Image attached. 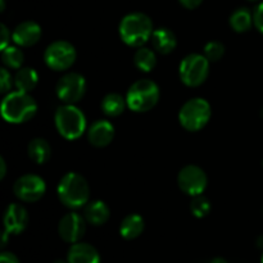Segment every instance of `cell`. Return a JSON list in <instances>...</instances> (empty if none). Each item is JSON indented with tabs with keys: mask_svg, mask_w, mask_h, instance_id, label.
<instances>
[{
	"mask_svg": "<svg viewBox=\"0 0 263 263\" xmlns=\"http://www.w3.org/2000/svg\"><path fill=\"white\" fill-rule=\"evenodd\" d=\"M229 22H230V27L233 28L235 32H247V31L251 30L252 26L254 25L253 13L246 7L238 8V9L234 10L233 14L230 15Z\"/></svg>",
	"mask_w": 263,
	"mask_h": 263,
	"instance_id": "603a6c76",
	"label": "cell"
},
{
	"mask_svg": "<svg viewBox=\"0 0 263 263\" xmlns=\"http://www.w3.org/2000/svg\"><path fill=\"white\" fill-rule=\"evenodd\" d=\"M210 263H229V262L226 261L225 258H222V257H216V258H213Z\"/></svg>",
	"mask_w": 263,
	"mask_h": 263,
	"instance_id": "836d02e7",
	"label": "cell"
},
{
	"mask_svg": "<svg viewBox=\"0 0 263 263\" xmlns=\"http://www.w3.org/2000/svg\"><path fill=\"white\" fill-rule=\"evenodd\" d=\"M120 37L131 48H140L148 43L154 32V26L149 15L135 12L125 15L118 27Z\"/></svg>",
	"mask_w": 263,
	"mask_h": 263,
	"instance_id": "6da1fadb",
	"label": "cell"
},
{
	"mask_svg": "<svg viewBox=\"0 0 263 263\" xmlns=\"http://www.w3.org/2000/svg\"><path fill=\"white\" fill-rule=\"evenodd\" d=\"M211 210H212V204L208 198H205L203 194L193 197L192 203H190V211L194 217L204 218L205 216L210 215Z\"/></svg>",
	"mask_w": 263,
	"mask_h": 263,
	"instance_id": "484cf974",
	"label": "cell"
},
{
	"mask_svg": "<svg viewBox=\"0 0 263 263\" xmlns=\"http://www.w3.org/2000/svg\"><path fill=\"white\" fill-rule=\"evenodd\" d=\"M161 90L159 86L149 79H141L134 82L126 92V102L128 109L136 113H144L153 109L159 102Z\"/></svg>",
	"mask_w": 263,
	"mask_h": 263,
	"instance_id": "5b68a950",
	"label": "cell"
},
{
	"mask_svg": "<svg viewBox=\"0 0 263 263\" xmlns=\"http://www.w3.org/2000/svg\"><path fill=\"white\" fill-rule=\"evenodd\" d=\"M10 40H12V33L8 30V27L5 25H2V44H0V49L4 50L7 46L10 45Z\"/></svg>",
	"mask_w": 263,
	"mask_h": 263,
	"instance_id": "f546056e",
	"label": "cell"
},
{
	"mask_svg": "<svg viewBox=\"0 0 263 263\" xmlns=\"http://www.w3.org/2000/svg\"><path fill=\"white\" fill-rule=\"evenodd\" d=\"M249 2H258V0H249Z\"/></svg>",
	"mask_w": 263,
	"mask_h": 263,
	"instance_id": "74e56055",
	"label": "cell"
},
{
	"mask_svg": "<svg viewBox=\"0 0 263 263\" xmlns=\"http://www.w3.org/2000/svg\"><path fill=\"white\" fill-rule=\"evenodd\" d=\"M77 58V51L69 41L57 40L44 51V62L50 69L63 72L71 68Z\"/></svg>",
	"mask_w": 263,
	"mask_h": 263,
	"instance_id": "ba28073f",
	"label": "cell"
},
{
	"mask_svg": "<svg viewBox=\"0 0 263 263\" xmlns=\"http://www.w3.org/2000/svg\"><path fill=\"white\" fill-rule=\"evenodd\" d=\"M57 194L67 208L79 210L90 202L89 182L77 172H67L59 181Z\"/></svg>",
	"mask_w": 263,
	"mask_h": 263,
	"instance_id": "7a4b0ae2",
	"label": "cell"
},
{
	"mask_svg": "<svg viewBox=\"0 0 263 263\" xmlns=\"http://www.w3.org/2000/svg\"><path fill=\"white\" fill-rule=\"evenodd\" d=\"M84 217L90 225L102 226L109 220L110 210L103 200H90L84 207Z\"/></svg>",
	"mask_w": 263,
	"mask_h": 263,
	"instance_id": "e0dca14e",
	"label": "cell"
},
{
	"mask_svg": "<svg viewBox=\"0 0 263 263\" xmlns=\"http://www.w3.org/2000/svg\"><path fill=\"white\" fill-rule=\"evenodd\" d=\"M134 64L141 72H151L157 66L156 50L140 46L134 54Z\"/></svg>",
	"mask_w": 263,
	"mask_h": 263,
	"instance_id": "cb8c5ba5",
	"label": "cell"
},
{
	"mask_svg": "<svg viewBox=\"0 0 263 263\" xmlns=\"http://www.w3.org/2000/svg\"><path fill=\"white\" fill-rule=\"evenodd\" d=\"M177 185L182 193L190 197H198L204 193L208 185V177L204 170L195 164H187L177 175Z\"/></svg>",
	"mask_w": 263,
	"mask_h": 263,
	"instance_id": "30bf717a",
	"label": "cell"
},
{
	"mask_svg": "<svg viewBox=\"0 0 263 263\" xmlns=\"http://www.w3.org/2000/svg\"><path fill=\"white\" fill-rule=\"evenodd\" d=\"M54 123L59 135L67 140H76L86 131L87 122L85 113L74 104H66L57 108Z\"/></svg>",
	"mask_w": 263,
	"mask_h": 263,
	"instance_id": "277c9868",
	"label": "cell"
},
{
	"mask_svg": "<svg viewBox=\"0 0 263 263\" xmlns=\"http://www.w3.org/2000/svg\"><path fill=\"white\" fill-rule=\"evenodd\" d=\"M86 225L87 221L85 220L84 215L72 211L61 218L58 225V234L62 240L66 243H79L86 233Z\"/></svg>",
	"mask_w": 263,
	"mask_h": 263,
	"instance_id": "7c38bea8",
	"label": "cell"
},
{
	"mask_svg": "<svg viewBox=\"0 0 263 263\" xmlns=\"http://www.w3.org/2000/svg\"><path fill=\"white\" fill-rule=\"evenodd\" d=\"M0 263H21L18 257L12 252H3L0 254Z\"/></svg>",
	"mask_w": 263,
	"mask_h": 263,
	"instance_id": "4dcf8cb0",
	"label": "cell"
},
{
	"mask_svg": "<svg viewBox=\"0 0 263 263\" xmlns=\"http://www.w3.org/2000/svg\"><path fill=\"white\" fill-rule=\"evenodd\" d=\"M28 157L32 159L35 163L44 164L50 159L51 157V146L48 140L43 138H35L28 143L27 145Z\"/></svg>",
	"mask_w": 263,
	"mask_h": 263,
	"instance_id": "44dd1931",
	"label": "cell"
},
{
	"mask_svg": "<svg viewBox=\"0 0 263 263\" xmlns=\"http://www.w3.org/2000/svg\"><path fill=\"white\" fill-rule=\"evenodd\" d=\"M225 45L221 41L212 40L205 44L204 55L207 57V59L210 62H218L225 55Z\"/></svg>",
	"mask_w": 263,
	"mask_h": 263,
	"instance_id": "4316f807",
	"label": "cell"
},
{
	"mask_svg": "<svg viewBox=\"0 0 263 263\" xmlns=\"http://www.w3.org/2000/svg\"><path fill=\"white\" fill-rule=\"evenodd\" d=\"M28 220L27 210L18 203H12L4 213V231L9 235H18L26 230Z\"/></svg>",
	"mask_w": 263,
	"mask_h": 263,
	"instance_id": "4fadbf2b",
	"label": "cell"
},
{
	"mask_svg": "<svg viewBox=\"0 0 263 263\" xmlns=\"http://www.w3.org/2000/svg\"><path fill=\"white\" fill-rule=\"evenodd\" d=\"M2 61L8 69H20L25 62V54L18 45H9L2 50Z\"/></svg>",
	"mask_w": 263,
	"mask_h": 263,
	"instance_id": "d4e9b609",
	"label": "cell"
},
{
	"mask_svg": "<svg viewBox=\"0 0 263 263\" xmlns=\"http://www.w3.org/2000/svg\"><path fill=\"white\" fill-rule=\"evenodd\" d=\"M152 43H153L154 50L159 54L172 53L177 46L176 35L167 27H159L154 30L152 35Z\"/></svg>",
	"mask_w": 263,
	"mask_h": 263,
	"instance_id": "ac0fdd59",
	"label": "cell"
},
{
	"mask_svg": "<svg viewBox=\"0 0 263 263\" xmlns=\"http://www.w3.org/2000/svg\"><path fill=\"white\" fill-rule=\"evenodd\" d=\"M87 84L82 74L68 72L58 80L55 85L57 97L66 104H76L86 94Z\"/></svg>",
	"mask_w": 263,
	"mask_h": 263,
	"instance_id": "9c48e42d",
	"label": "cell"
},
{
	"mask_svg": "<svg viewBox=\"0 0 263 263\" xmlns=\"http://www.w3.org/2000/svg\"><path fill=\"white\" fill-rule=\"evenodd\" d=\"M180 4L186 9H195L203 3V0H179Z\"/></svg>",
	"mask_w": 263,
	"mask_h": 263,
	"instance_id": "1f68e13d",
	"label": "cell"
},
{
	"mask_svg": "<svg viewBox=\"0 0 263 263\" xmlns=\"http://www.w3.org/2000/svg\"><path fill=\"white\" fill-rule=\"evenodd\" d=\"M39 84L37 72L30 67H22L17 69L14 76V87L20 91L31 92Z\"/></svg>",
	"mask_w": 263,
	"mask_h": 263,
	"instance_id": "7402d4cb",
	"label": "cell"
},
{
	"mask_svg": "<svg viewBox=\"0 0 263 263\" xmlns=\"http://www.w3.org/2000/svg\"><path fill=\"white\" fill-rule=\"evenodd\" d=\"M261 263H263V253H262V257H261Z\"/></svg>",
	"mask_w": 263,
	"mask_h": 263,
	"instance_id": "8d00e7d4",
	"label": "cell"
},
{
	"mask_svg": "<svg viewBox=\"0 0 263 263\" xmlns=\"http://www.w3.org/2000/svg\"><path fill=\"white\" fill-rule=\"evenodd\" d=\"M212 117V108L208 100L193 98L182 104L179 110V122L190 133H197L204 128Z\"/></svg>",
	"mask_w": 263,
	"mask_h": 263,
	"instance_id": "8992f818",
	"label": "cell"
},
{
	"mask_svg": "<svg viewBox=\"0 0 263 263\" xmlns=\"http://www.w3.org/2000/svg\"><path fill=\"white\" fill-rule=\"evenodd\" d=\"M210 64L204 54L192 53L182 58L179 66V76L184 85L198 87L205 82L210 74Z\"/></svg>",
	"mask_w": 263,
	"mask_h": 263,
	"instance_id": "52a82bcc",
	"label": "cell"
},
{
	"mask_svg": "<svg viewBox=\"0 0 263 263\" xmlns=\"http://www.w3.org/2000/svg\"><path fill=\"white\" fill-rule=\"evenodd\" d=\"M145 229V221L138 213L127 215L120 225V235L126 240H134L143 234Z\"/></svg>",
	"mask_w": 263,
	"mask_h": 263,
	"instance_id": "d6986e66",
	"label": "cell"
},
{
	"mask_svg": "<svg viewBox=\"0 0 263 263\" xmlns=\"http://www.w3.org/2000/svg\"><path fill=\"white\" fill-rule=\"evenodd\" d=\"M43 31L39 23L33 21H25L20 23L12 32V40L21 48H30L40 41Z\"/></svg>",
	"mask_w": 263,
	"mask_h": 263,
	"instance_id": "5bb4252c",
	"label": "cell"
},
{
	"mask_svg": "<svg viewBox=\"0 0 263 263\" xmlns=\"http://www.w3.org/2000/svg\"><path fill=\"white\" fill-rule=\"evenodd\" d=\"M13 86H14V77L10 74L7 67H3L0 71V91L2 94L7 95L12 91Z\"/></svg>",
	"mask_w": 263,
	"mask_h": 263,
	"instance_id": "83f0119b",
	"label": "cell"
},
{
	"mask_svg": "<svg viewBox=\"0 0 263 263\" xmlns=\"http://www.w3.org/2000/svg\"><path fill=\"white\" fill-rule=\"evenodd\" d=\"M253 21H254V26L257 27V30H258L259 32L263 33V2L259 3V4L257 5L256 9H254Z\"/></svg>",
	"mask_w": 263,
	"mask_h": 263,
	"instance_id": "f1b7e54d",
	"label": "cell"
},
{
	"mask_svg": "<svg viewBox=\"0 0 263 263\" xmlns=\"http://www.w3.org/2000/svg\"><path fill=\"white\" fill-rule=\"evenodd\" d=\"M37 112V104L30 92L20 90L10 91L2 102V116L5 122L21 125L32 120Z\"/></svg>",
	"mask_w": 263,
	"mask_h": 263,
	"instance_id": "3957f363",
	"label": "cell"
},
{
	"mask_svg": "<svg viewBox=\"0 0 263 263\" xmlns=\"http://www.w3.org/2000/svg\"><path fill=\"white\" fill-rule=\"evenodd\" d=\"M115 139V126L108 120H97L87 128V140L95 148H104Z\"/></svg>",
	"mask_w": 263,
	"mask_h": 263,
	"instance_id": "9a60e30c",
	"label": "cell"
},
{
	"mask_svg": "<svg viewBox=\"0 0 263 263\" xmlns=\"http://www.w3.org/2000/svg\"><path fill=\"white\" fill-rule=\"evenodd\" d=\"M100 108H102L103 113L108 117H118L128 107L127 102H126V97H122L118 92H109L102 99Z\"/></svg>",
	"mask_w": 263,
	"mask_h": 263,
	"instance_id": "ffe728a7",
	"label": "cell"
},
{
	"mask_svg": "<svg viewBox=\"0 0 263 263\" xmlns=\"http://www.w3.org/2000/svg\"><path fill=\"white\" fill-rule=\"evenodd\" d=\"M262 116H263V110H262Z\"/></svg>",
	"mask_w": 263,
	"mask_h": 263,
	"instance_id": "f35d334b",
	"label": "cell"
},
{
	"mask_svg": "<svg viewBox=\"0 0 263 263\" xmlns=\"http://www.w3.org/2000/svg\"><path fill=\"white\" fill-rule=\"evenodd\" d=\"M14 195L25 203L37 202L46 193L45 180L35 174H27L17 179L13 186Z\"/></svg>",
	"mask_w": 263,
	"mask_h": 263,
	"instance_id": "8fae6325",
	"label": "cell"
},
{
	"mask_svg": "<svg viewBox=\"0 0 263 263\" xmlns=\"http://www.w3.org/2000/svg\"><path fill=\"white\" fill-rule=\"evenodd\" d=\"M0 2H2V10H4V7H5V3H4V0H0Z\"/></svg>",
	"mask_w": 263,
	"mask_h": 263,
	"instance_id": "d590c367",
	"label": "cell"
},
{
	"mask_svg": "<svg viewBox=\"0 0 263 263\" xmlns=\"http://www.w3.org/2000/svg\"><path fill=\"white\" fill-rule=\"evenodd\" d=\"M5 175H7V163L4 158H0V179H4Z\"/></svg>",
	"mask_w": 263,
	"mask_h": 263,
	"instance_id": "d6a6232c",
	"label": "cell"
},
{
	"mask_svg": "<svg viewBox=\"0 0 263 263\" xmlns=\"http://www.w3.org/2000/svg\"><path fill=\"white\" fill-rule=\"evenodd\" d=\"M53 263H68V261L67 259H55Z\"/></svg>",
	"mask_w": 263,
	"mask_h": 263,
	"instance_id": "e575fe53",
	"label": "cell"
},
{
	"mask_svg": "<svg viewBox=\"0 0 263 263\" xmlns=\"http://www.w3.org/2000/svg\"><path fill=\"white\" fill-rule=\"evenodd\" d=\"M68 263H100V254L94 246L84 241L71 244L67 253Z\"/></svg>",
	"mask_w": 263,
	"mask_h": 263,
	"instance_id": "2e32d148",
	"label": "cell"
}]
</instances>
